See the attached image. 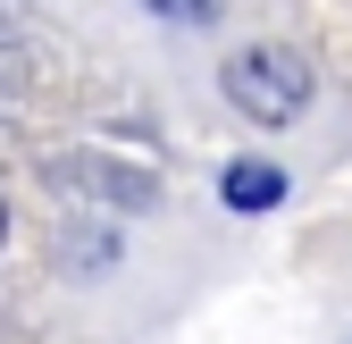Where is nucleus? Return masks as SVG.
<instances>
[{
    "instance_id": "nucleus-2",
    "label": "nucleus",
    "mask_w": 352,
    "mask_h": 344,
    "mask_svg": "<svg viewBox=\"0 0 352 344\" xmlns=\"http://www.w3.org/2000/svg\"><path fill=\"white\" fill-rule=\"evenodd\" d=\"M277 202H285V168H269V160L227 168V210H277Z\"/></svg>"
},
{
    "instance_id": "nucleus-4",
    "label": "nucleus",
    "mask_w": 352,
    "mask_h": 344,
    "mask_svg": "<svg viewBox=\"0 0 352 344\" xmlns=\"http://www.w3.org/2000/svg\"><path fill=\"white\" fill-rule=\"evenodd\" d=\"M0 235H9V202H0Z\"/></svg>"
},
{
    "instance_id": "nucleus-3",
    "label": "nucleus",
    "mask_w": 352,
    "mask_h": 344,
    "mask_svg": "<svg viewBox=\"0 0 352 344\" xmlns=\"http://www.w3.org/2000/svg\"><path fill=\"white\" fill-rule=\"evenodd\" d=\"M151 9H168V17H185V25H201V17H218V0H151Z\"/></svg>"
},
{
    "instance_id": "nucleus-1",
    "label": "nucleus",
    "mask_w": 352,
    "mask_h": 344,
    "mask_svg": "<svg viewBox=\"0 0 352 344\" xmlns=\"http://www.w3.org/2000/svg\"><path fill=\"white\" fill-rule=\"evenodd\" d=\"M227 101L252 126H294L311 109V59L285 51V42H252V51L227 59Z\"/></svg>"
}]
</instances>
